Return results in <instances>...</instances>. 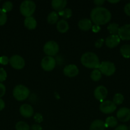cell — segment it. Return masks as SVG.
Returning a JSON list of instances; mask_svg holds the SVG:
<instances>
[{
  "instance_id": "6da1fadb",
  "label": "cell",
  "mask_w": 130,
  "mask_h": 130,
  "mask_svg": "<svg viewBox=\"0 0 130 130\" xmlns=\"http://www.w3.org/2000/svg\"><path fill=\"white\" fill-rule=\"evenodd\" d=\"M90 20L95 25H105L109 22L112 14L108 9L104 7H96L90 11Z\"/></svg>"
},
{
  "instance_id": "7a4b0ae2",
  "label": "cell",
  "mask_w": 130,
  "mask_h": 130,
  "mask_svg": "<svg viewBox=\"0 0 130 130\" xmlns=\"http://www.w3.org/2000/svg\"><path fill=\"white\" fill-rule=\"evenodd\" d=\"M81 63L84 67L89 69H97L100 66V62L97 55L93 52H86L82 55Z\"/></svg>"
},
{
  "instance_id": "3957f363",
  "label": "cell",
  "mask_w": 130,
  "mask_h": 130,
  "mask_svg": "<svg viewBox=\"0 0 130 130\" xmlns=\"http://www.w3.org/2000/svg\"><path fill=\"white\" fill-rule=\"evenodd\" d=\"M36 10V4L31 0H25L22 2L20 6V11L23 16L26 17H31Z\"/></svg>"
},
{
  "instance_id": "277c9868",
  "label": "cell",
  "mask_w": 130,
  "mask_h": 130,
  "mask_svg": "<svg viewBox=\"0 0 130 130\" xmlns=\"http://www.w3.org/2000/svg\"><path fill=\"white\" fill-rule=\"evenodd\" d=\"M29 90L22 85H17L13 90V95L18 101H23L29 96Z\"/></svg>"
},
{
  "instance_id": "5b68a950",
  "label": "cell",
  "mask_w": 130,
  "mask_h": 130,
  "mask_svg": "<svg viewBox=\"0 0 130 130\" xmlns=\"http://www.w3.org/2000/svg\"><path fill=\"white\" fill-rule=\"evenodd\" d=\"M99 70L101 73L107 76H110L113 75L115 72V66L112 62L109 61H104L100 63Z\"/></svg>"
},
{
  "instance_id": "8992f818",
  "label": "cell",
  "mask_w": 130,
  "mask_h": 130,
  "mask_svg": "<svg viewBox=\"0 0 130 130\" xmlns=\"http://www.w3.org/2000/svg\"><path fill=\"white\" fill-rule=\"evenodd\" d=\"M59 50L58 44L54 41H49L45 44L43 46V52L49 57L55 56Z\"/></svg>"
},
{
  "instance_id": "52a82bcc",
  "label": "cell",
  "mask_w": 130,
  "mask_h": 130,
  "mask_svg": "<svg viewBox=\"0 0 130 130\" xmlns=\"http://www.w3.org/2000/svg\"><path fill=\"white\" fill-rule=\"evenodd\" d=\"M116 105L110 100H104L99 105V110L103 114H111L116 110Z\"/></svg>"
},
{
  "instance_id": "ba28073f",
  "label": "cell",
  "mask_w": 130,
  "mask_h": 130,
  "mask_svg": "<svg viewBox=\"0 0 130 130\" xmlns=\"http://www.w3.org/2000/svg\"><path fill=\"white\" fill-rule=\"evenodd\" d=\"M10 64L13 68L15 69H22L25 66V61L24 59L18 55H14L11 56L10 58Z\"/></svg>"
},
{
  "instance_id": "9c48e42d",
  "label": "cell",
  "mask_w": 130,
  "mask_h": 130,
  "mask_svg": "<svg viewBox=\"0 0 130 130\" xmlns=\"http://www.w3.org/2000/svg\"><path fill=\"white\" fill-rule=\"evenodd\" d=\"M41 66L45 71H51L55 68L56 60L52 57H45L41 62Z\"/></svg>"
},
{
  "instance_id": "30bf717a",
  "label": "cell",
  "mask_w": 130,
  "mask_h": 130,
  "mask_svg": "<svg viewBox=\"0 0 130 130\" xmlns=\"http://www.w3.org/2000/svg\"><path fill=\"white\" fill-rule=\"evenodd\" d=\"M108 91L104 86H99L94 91V96L99 101L103 102L107 98Z\"/></svg>"
},
{
  "instance_id": "8fae6325",
  "label": "cell",
  "mask_w": 130,
  "mask_h": 130,
  "mask_svg": "<svg viewBox=\"0 0 130 130\" xmlns=\"http://www.w3.org/2000/svg\"><path fill=\"white\" fill-rule=\"evenodd\" d=\"M117 35L122 40H130V24H126L121 27Z\"/></svg>"
},
{
  "instance_id": "7c38bea8",
  "label": "cell",
  "mask_w": 130,
  "mask_h": 130,
  "mask_svg": "<svg viewBox=\"0 0 130 130\" xmlns=\"http://www.w3.org/2000/svg\"><path fill=\"white\" fill-rule=\"evenodd\" d=\"M117 118L122 122H127L130 120V109L122 107L117 111Z\"/></svg>"
},
{
  "instance_id": "4fadbf2b",
  "label": "cell",
  "mask_w": 130,
  "mask_h": 130,
  "mask_svg": "<svg viewBox=\"0 0 130 130\" xmlns=\"http://www.w3.org/2000/svg\"><path fill=\"white\" fill-rule=\"evenodd\" d=\"M64 74L69 77H73L79 74V69L76 65L70 64L66 66L63 70Z\"/></svg>"
},
{
  "instance_id": "5bb4252c",
  "label": "cell",
  "mask_w": 130,
  "mask_h": 130,
  "mask_svg": "<svg viewBox=\"0 0 130 130\" xmlns=\"http://www.w3.org/2000/svg\"><path fill=\"white\" fill-rule=\"evenodd\" d=\"M19 112L23 117L25 118H31L34 114V110L31 105L29 104H23L20 107Z\"/></svg>"
},
{
  "instance_id": "9a60e30c",
  "label": "cell",
  "mask_w": 130,
  "mask_h": 130,
  "mask_svg": "<svg viewBox=\"0 0 130 130\" xmlns=\"http://www.w3.org/2000/svg\"><path fill=\"white\" fill-rule=\"evenodd\" d=\"M121 41V39L117 34L110 35L105 40V44L108 48H113L117 46Z\"/></svg>"
},
{
  "instance_id": "2e32d148",
  "label": "cell",
  "mask_w": 130,
  "mask_h": 130,
  "mask_svg": "<svg viewBox=\"0 0 130 130\" xmlns=\"http://www.w3.org/2000/svg\"><path fill=\"white\" fill-rule=\"evenodd\" d=\"M78 26L80 30H84V31H87L91 29L93 25H92V22L90 19H83L79 20V23H78Z\"/></svg>"
},
{
  "instance_id": "e0dca14e",
  "label": "cell",
  "mask_w": 130,
  "mask_h": 130,
  "mask_svg": "<svg viewBox=\"0 0 130 130\" xmlns=\"http://www.w3.org/2000/svg\"><path fill=\"white\" fill-rule=\"evenodd\" d=\"M66 4L67 1L66 0H53L51 5L54 10L59 12L65 8Z\"/></svg>"
},
{
  "instance_id": "ac0fdd59",
  "label": "cell",
  "mask_w": 130,
  "mask_h": 130,
  "mask_svg": "<svg viewBox=\"0 0 130 130\" xmlns=\"http://www.w3.org/2000/svg\"><path fill=\"white\" fill-rule=\"evenodd\" d=\"M105 128V123L103 121L96 119L92 122L89 129L90 130H104Z\"/></svg>"
},
{
  "instance_id": "d6986e66",
  "label": "cell",
  "mask_w": 130,
  "mask_h": 130,
  "mask_svg": "<svg viewBox=\"0 0 130 130\" xmlns=\"http://www.w3.org/2000/svg\"><path fill=\"white\" fill-rule=\"evenodd\" d=\"M57 29L59 32L65 33L68 30L69 24L64 19L58 20L57 23Z\"/></svg>"
},
{
  "instance_id": "ffe728a7",
  "label": "cell",
  "mask_w": 130,
  "mask_h": 130,
  "mask_svg": "<svg viewBox=\"0 0 130 130\" xmlns=\"http://www.w3.org/2000/svg\"><path fill=\"white\" fill-rule=\"evenodd\" d=\"M24 25L29 30H33L36 27V20L32 16L26 17L24 20Z\"/></svg>"
},
{
  "instance_id": "44dd1931",
  "label": "cell",
  "mask_w": 130,
  "mask_h": 130,
  "mask_svg": "<svg viewBox=\"0 0 130 130\" xmlns=\"http://www.w3.org/2000/svg\"><path fill=\"white\" fill-rule=\"evenodd\" d=\"M59 14L56 11H52L47 17V22L50 24H54L58 22Z\"/></svg>"
},
{
  "instance_id": "7402d4cb",
  "label": "cell",
  "mask_w": 130,
  "mask_h": 130,
  "mask_svg": "<svg viewBox=\"0 0 130 130\" xmlns=\"http://www.w3.org/2000/svg\"><path fill=\"white\" fill-rule=\"evenodd\" d=\"M105 123L106 128H108V127L114 128L117 125L118 122H117V119H116V118L113 116H109L106 119Z\"/></svg>"
},
{
  "instance_id": "603a6c76",
  "label": "cell",
  "mask_w": 130,
  "mask_h": 130,
  "mask_svg": "<svg viewBox=\"0 0 130 130\" xmlns=\"http://www.w3.org/2000/svg\"><path fill=\"white\" fill-rule=\"evenodd\" d=\"M120 52L122 57L126 58H130V45L129 44H124L120 48Z\"/></svg>"
},
{
  "instance_id": "cb8c5ba5",
  "label": "cell",
  "mask_w": 130,
  "mask_h": 130,
  "mask_svg": "<svg viewBox=\"0 0 130 130\" xmlns=\"http://www.w3.org/2000/svg\"><path fill=\"white\" fill-rule=\"evenodd\" d=\"M90 79L93 81H98L101 79L102 74L99 69H94L90 73Z\"/></svg>"
},
{
  "instance_id": "d4e9b609",
  "label": "cell",
  "mask_w": 130,
  "mask_h": 130,
  "mask_svg": "<svg viewBox=\"0 0 130 130\" xmlns=\"http://www.w3.org/2000/svg\"><path fill=\"white\" fill-rule=\"evenodd\" d=\"M119 28L120 27L119 26V24H116V23H112V24H110L107 27V29H108L109 32L111 34V35L118 34Z\"/></svg>"
},
{
  "instance_id": "484cf974",
  "label": "cell",
  "mask_w": 130,
  "mask_h": 130,
  "mask_svg": "<svg viewBox=\"0 0 130 130\" xmlns=\"http://www.w3.org/2000/svg\"><path fill=\"white\" fill-rule=\"evenodd\" d=\"M59 16L62 17L63 19H68L72 15V11L71 10L70 8H64V10H62V11H59Z\"/></svg>"
},
{
  "instance_id": "4316f807",
  "label": "cell",
  "mask_w": 130,
  "mask_h": 130,
  "mask_svg": "<svg viewBox=\"0 0 130 130\" xmlns=\"http://www.w3.org/2000/svg\"><path fill=\"white\" fill-rule=\"evenodd\" d=\"M15 129L16 130H30V127L24 121H19L15 124Z\"/></svg>"
},
{
  "instance_id": "83f0119b",
  "label": "cell",
  "mask_w": 130,
  "mask_h": 130,
  "mask_svg": "<svg viewBox=\"0 0 130 130\" xmlns=\"http://www.w3.org/2000/svg\"><path fill=\"white\" fill-rule=\"evenodd\" d=\"M124 98L121 93H117L114 95L113 98V102L115 105H121L124 102Z\"/></svg>"
},
{
  "instance_id": "f1b7e54d",
  "label": "cell",
  "mask_w": 130,
  "mask_h": 130,
  "mask_svg": "<svg viewBox=\"0 0 130 130\" xmlns=\"http://www.w3.org/2000/svg\"><path fill=\"white\" fill-rule=\"evenodd\" d=\"M13 9V3L11 1H6L2 5V10L5 12H9Z\"/></svg>"
},
{
  "instance_id": "f546056e",
  "label": "cell",
  "mask_w": 130,
  "mask_h": 130,
  "mask_svg": "<svg viewBox=\"0 0 130 130\" xmlns=\"http://www.w3.org/2000/svg\"><path fill=\"white\" fill-rule=\"evenodd\" d=\"M7 21V15L2 9H0V26L4 25Z\"/></svg>"
},
{
  "instance_id": "4dcf8cb0",
  "label": "cell",
  "mask_w": 130,
  "mask_h": 130,
  "mask_svg": "<svg viewBox=\"0 0 130 130\" xmlns=\"http://www.w3.org/2000/svg\"><path fill=\"white\" fill-rule=\"evenodd\" d=\"M7 77V74L5 70L3 68H0V83L5 81Z\"/></svg>"
},
{
  "instance_id": "1f68e13d",
  "label": "cell",
  "mask_w": 130,
  "mask_h": 130,
  "mask_svg": "<svg viewBox=\"0 0 130 130\" xmlns=\"http://www.w3.org/2000/svg\"><path fill=\"white\" fill-rule=\"evenodd\" d=\"M34 120L35 121V122H36L38 123H42L43 120V116L40 113H36L34 116Z\"/></svg>"
},
{
  "instance_id": "d6a6232c",
  "label": "cell",
  "mask_w": 130,
  "mask_h": 130,
  "mask_svg": "<svg viewBox=\"0 0 130 130\" xmlns=\"http://www.w3.org/2000/svg\"><path fill=\"white\" fill-rule=\"evenodd\" d=\"M10 62V59L6 56H2L0 57V63L2 65H7Z\"/></svg>"
},
{
  "instance_id": "836d02e7",
  "label": "cell",
  "mask_w": 130,
  "mask_h": 130,
  "mask_svg": "<svg viewBox=\"0 0 130 130\" xmlns=\"http://www.w3.org/2000/svg\"><path fill=\"white\" fill-rule=\"evenodd\" d=\"M6 93V87L3 83H0V99L5 95Z\"/></svg>"
},
{
  "instance_id": "e575fe53",
  "label": "cell",
  "mask_w": 130,
  "mask_h": 130,
  "mask_svg": "<svg viewBox=\"0 0 130 130\" xmlns=\"http://www.w3.org/2000/svg\"><path fill=\"white\" fill-rule=\"evenodd\" d=\"M124 11L126 15L130 17V3H128L125 5L124 8Z\"/></svg>"
},
{
  "instance_id": "d590c367",
  "label": "cell",
  "mask_w": 130,
  "mask_h": 130,
  "mask_svg": "<svg viewBox=\"0 0 130 130\" xmlns=\"http://www.w3.org/2000/svg\"><path fill=\"white\" fill-rule=\"evenodd\" d=\"M105 40L103 39H98V40L96 41L95 43V46L96 47V48H101V47L103 46V43H104Z\"/></svg>"
},
{
  "instance_id": "8d00e7d4",
  "label": "cell",
  "mask_w": 130,
  "mask_h": 130,
  "mask_svg": "<svg viewBox=\"0 0 130 130\" xmlns=\"http://www.w3.org/2000/svg\"><path fill=\"white\" fill-rule=\"evenodd\" d=\"M91 29H92V30H93V32L97 33V32H99V30H101V27L99 26V25H95V24H94V25H93V27H92Z\"/></svg>"
},
{
  "instance_id": "74e56055",
  "label": "cell",
  "mask_w": 130,
  "mask_h": 130,
  "mask_svg": "<svg viewBox=\"0 0 130 130\" xmlns=\"http://www.w3.org/2000/svg\"><path fill=\"white\" fill-rule=\"evenodd\" d=\"M128 127L125 124H121L117 126L115 130H128Z\"/></svg>"
},
{
  "instance_id": "f35d334b",
  "label": "cell",
  "mask_w": 130,
  "mask_h": 130,
  "mask_svg": "<svg viewBox=\"0 0 130 130\" xmlns=\"http://www.w3.org/2000/svg\"><path fill=\"white\" fill-rule=\"evenodd\" d=\"M31 130H42V128L40 124H33L31 126Z\"/></svg>"
},
{
  "instance_id": "ab89813d",
  "label": "cell",
  "mask_w": 130,
  "mask_h": 130,
  "mask_svg": "<svg viewBox=\"0 0 130 130\" xmlns=\"http://www.w3.org/2000/svg\"><path fill=\"white\" fill-rule=\"evenodd\" d=\"M105 1H103V0H95V1H94V3L97 6H98V7H99L101 5H103Z\"/></svg>"
},
{
  "instance_id": "60d3db41",
  "label": "cell",
  "mask_w": 130,
  "mask_h": 130,
  "mask_svg": "<svg viewBox=\"0 0 130 130\" xmlns=\"http://www.w3.org/2000/svg\"><path fill=\"white\" fill-rule=\"evenodd\" d=\"M5 102L3 101V100L0 99V111H1V110L5 108Z\"/></svg>"
},
{
  "instance_id": "b9f144b4",
  "label": "cell",
  "mask_w": 130,
  "mask_h": 130,
  "mask_svg": "<svg viewBox=\"0 0 130 130\" xmlns=\"http://www.w3.org/2000/svg\"><path fill=\"white\" fill-rule=\"evenodd\" d=\"M108 1L111 3H117L119 2V0H117V1H110V0H108Z\"/></svg>"
},
{
  "instance_id": "7bdbcfd3",
  "label": "cell",
  "mask_w": 130,
  "mask_h": 130,
  "mask_svg": "<svg viewBox=\"0 0 130 130\" xmlns=\"http://www.w3.org/2000/svg\"><path fill=\"white\" fill-rule=\"evenodd\" d=\"M129 130H130V126H129Z\"/></svg>"
}]
</instances>
